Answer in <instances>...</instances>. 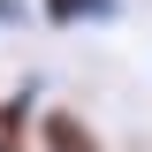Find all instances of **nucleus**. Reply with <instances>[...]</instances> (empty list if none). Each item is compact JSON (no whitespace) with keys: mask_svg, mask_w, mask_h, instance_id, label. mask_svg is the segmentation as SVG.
I'll return each mask as SVG.
<instances>
[{"mask_svg":"<svg viewBox=\"0 0 152 152\" xmlns=\"http://www.w3.org/2000/svg\"><path fill=\"white\" fill-rule=\"evenodd\" d=\"M38 145H46V152H99V137L84 129V114L46 107V114H38Z\"/></svg>","mask_w":152,"mask_h":152,"instance_id":"obj_1","label":"nucleus"},{"mask_svg":"<svg viewBox=\"0 0 152 152\" xmlns=\"http://www.w3.org/2000/svg\"><path fill=\"white\" fill-rule=\"evenodd\" d=\"M38 15L53 23V31H84V23H114L122 0H38Z\"/></svg>","mask_w":152,"mask_h":152,"instance_id":"obj_2","label":"nucleus"},{"mask_svg":"<svg viewBox=\"0 0 152 152\" xmlns=\"http://www.w3.org/2000/svg\"><path fill=\"white\" fill-rule=\"evenodd\" d=\"M31 114H38V91H31V84L0 99V152H23V122H31Z\"/></svg>","mask_w":152,"mask_h":152,"instance_id":"obj_3","label":"nucleus"},{"mask_svg":"<svg viewBox=\"0 0 152 152\" xmlns=\"http://www.w3.org/2000/svg\"><path fill=\"white\" fill-rule=\"evenodd\" d=\"M23 23V0H0V31H15Z\"/></svg>","mask_w":152,"mask_h":152,"instance_id":"obj_4","label":"nucleus"}]
</instances>
